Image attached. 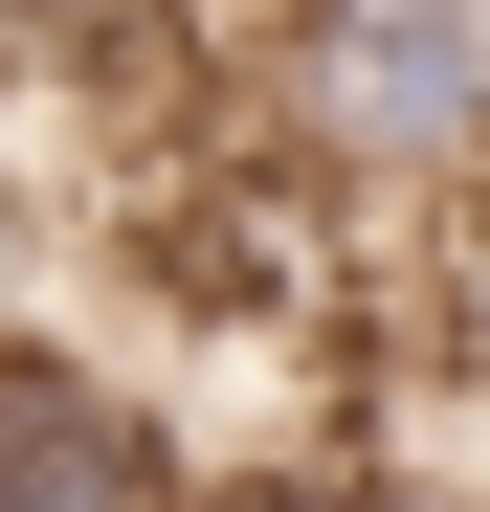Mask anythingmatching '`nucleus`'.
<instances>
[{
    "label": "nucleus",
    "instance_id": "3",
    "mask_svg": "<svg viewBox=\"0 0 490 512\" xmlns=\"http://www.w3.org/2000/svg\"><path fill=\"white\" fill-rule=\"evenodd\" d=\"M45 334V179H23V134H0V357Z\"/></svg>",
    "mask_w": 490,
    "mask_h": 512
},
{
    "label": "nucleus",
    "instance_id": "2",
    "mask_svg": "<svg viewBox=\"0 0 490 512\" xmlns=\"http://www.w3.org/2000/svg\"><path fill=\"white\" fill-rule=\"evenodd\" d=\"M0 512H201V446L90 334H23V357H0Z\"/></svg>",
    "mask_w": 490,
    "mask_h": 512
},
{
    "label": "nucleus",
    "instance_id": "1",
    "mask_svg": "<svg viewBox=\"0 0 490 512\" xmlns=\"http://www.w3.org/2000/svg\"><path fill=\"white\" fill-rule=\"evenodd\" d=\"M245 90H268V179L312 201H490V23H446V0H357V23H268L223 45Z\"/></svg>",
    "mask_w": 490,
    "mask_h": 512
}]
</instances>
